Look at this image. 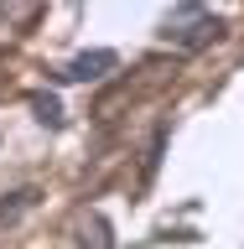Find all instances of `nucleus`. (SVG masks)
<instances>
[{
	"instance_id": "7ed1b4c3",
	"label": "nucleus",
	"mask_w": 244,
	"mask_h": 249,
	"mask_svg": "<svg viewBox=\"0 0 244 249\" xmlns=\"http://www.w3.org/2000/svg\"><path fill=\"white\" fill-rule=\"evenodd\" d=\"M31 202H37V187H16V192H5V197H0V223H16Z\"/></svg>"
},
{
	"instance_id": "f03ea898",
	"label": "nucleus",
	"mask_w": 244,
	"mask_h": 249,
	"mask_svg": "<svg viewBox=\"0 0 244 249\" xmlns=\"http://www.w3.org/2000/svg\"><path fill=\"white\" fill-rule=\"evenodd\" d=\"M114 62H120V57H114V52H104V47H99V52H78V57L68 62L57 78H62V83H94V78H104Z\"/></svg>"
},
{
	"instance_id": "f257e3e1",
	"label": "nucleus",
	"mask_w": 244,
	"mask_h": 249,
	"mask_svg": "<svg viewBox=\"0 0 244 249\" xmlns=\"http://www.w3.org/2000/svg\"><path fill=\"white\" fill-rule=\"evenodd\" d=\"M161 36H167L177 52H198V47H208L213 36H224V16L203 11V5H177V11L167 16Z\"/></svg>"
},
{
	"instance_id": "20e7f679",
	"label": "nucleus",
	"mask_w": 244,
	"mask_h": 249,
	"mask_svg": "<svg viewBox=\"0 0 244 249\" xmlns=\"http://www.w3.org/2000/svg\"><path fill=\"white\" fill-rule=\"evenodd\" d=\"M31 109H37V120H42V124H52V130L62 124V104L52 99V93H37V99H31Z\"/></svg>"
}]
</instances>
